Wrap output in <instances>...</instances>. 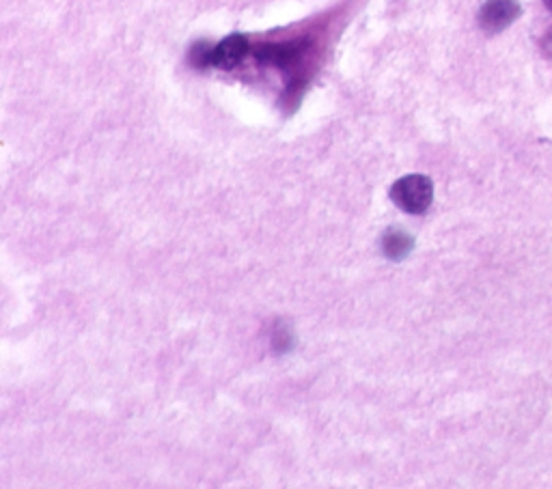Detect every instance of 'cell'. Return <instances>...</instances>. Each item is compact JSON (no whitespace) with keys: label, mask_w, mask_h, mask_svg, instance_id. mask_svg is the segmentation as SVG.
<instances>
[{"label":"cell","mask_w":552,"mask_h":489,"mask_svg":"<svg viewBox=\"0 0 552 489\" xmlns=\"http://www.w3.org/2000/svg\"><path fill=\"white\" fill-rule=\"evenodd\" d=\"M544 5H546V7H548V9L552 11V0H544Z\"/></svg>","instance_id":"obj_7"},{"label":"cell","mask_w":552,"mask_h":489,"mask_svg":"<svg viewBox=\"0 0 552 489\" xmlns=\"http://www.w3.org/2000/svg\"><path fill=\"white\" fill-rule=\"evenodd\" d=\"M248 52V39L245 35L235 33L223 39L221 44L214 46L212 50V65L218 69H234Z\"/></svg>","instance_id":"obj_3"},{"label":"cell","mask_w":552,"mask_h":489,"mask_svg":"<svg viewBox=\"0 0 552 489\" xmlns=\"http://www.w3.org/2000/svg\"><path fill=\"white\" fill-rule=\"evenodd\" d=\"M391 199L406 213H425L434 201V183L425 175H408L391 188Z\"/></svg>","instance_id":"obj_1"},{"label":"cell","mask_w":552,"mask_h":489,"mask_svg":"<svg viewBox=\"0 0 552 489\" xmlns=\"http://www.w3.org/2000/svg\"><path fill=\"white\" fill-rule=\"evenodd\" d=\"M212 50L214 47L210 44H205V41H199L197 46L190 50V61L193 65H197V68H207V65H212Z\"/></svg>","instance_id":"obj_6"},{"label":"cell","mask_w":552,"mask_h":489,"mask_svg":"<svg viewBox=\"0 0 552 489\" xmlns=\"http://www.w3.org/2000/svg\"><path fill=\"white\" fill-rule=\"evenodd\" d=\"M522 7L518 0H485L479 11V26L488 35L503 33L507 26L518 20Z\"/></svg>","instance_id":"obj_2"},{"label":"cell","mask_w":552,"mask_h":489,"mask_svg":"<svg viewBox=\"0 0 552 489\" xmlns=\"http://www.w3.org/2000/svg\"><path fill=\"white\" fill-rule=\"evenodd\" d=\"M300 55V46H261L257 50V61L278 65V68H287V65L298 61Z\"/></svg>","instance_id":"obj_4"},{"label":"cell","mask_w":552,"mask_h":489,"mask_svg":"<svg viewBox=\"0 0 552 489\" xmlns=\"http://www.w3.org/2000/svg\"><path fill=\"white\" fill-rule=\"evenodd\" d=\"M412 246H414L412 235H408L406 231L401 229H389L382 237V250L391 261L406 259V256L411 255Z\"/></svg>","instance_id":"obj_5"}]
</instances>
